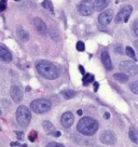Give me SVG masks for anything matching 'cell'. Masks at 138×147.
Segmentation results:
<instances>
[{
	"label": "cell",
	"mask_w": 138,
	"mask_h": 147,
	"mask_svg": "<svg viewBox=\"0 0 138 147\" xmlns=\"http://www.w3.org/2000/svg\"><path fill=\"white\" fill-rule=\"evenodd\" d=\"M36 68L39 75L48 80H54L58 78L60 76V69L57 68L55 64L49 61H39L36 64Z\"/></svg>",
	"instance_id": "1"
},
{
	"label": "cell",
	"mask_w": 138,
	"mask_h": 147,
	"mask_svg": "<svg viewBox=\"0 0 138 147\" xmlns=\"http://www.w3.org/2000/svg\"><path fill=\"white\" fill-rule=\"evenodd\" d=\"M98 128H99L98 121L95 120L94 118H91V117L81 118L80 121L78 122V125H77L78 132H80L83 135H88V136L94 135L97 132Z\"/></svg>",
	"instance_id": "2"
},
{
	"label": "cell",
	"mask_w": 138,
	"mask_h": 147,
	"mask_svg": "<svg viewBox=\"0 0 138 147\" xmlns=\"http://www.w3.org/2000/svg\"><path fill=\"white\" fill-rule=\"evenodd\" d=\"M51 107L52 103L46 98H38L30 103V109L37 114H44L51 109Z\"/></svg>",
	"instance_id": "3"
},
{
	"label": "cell",
	"mask_w": 138,
	"mask_h": 147,
	"mask_svg": "<svg viewBox=\"0 0 138 147\" xmlns=\"http://www.w3.org/2000/svg\"><path fill=\"white\" fill-rule=\"evenodd\" d=\"M31 119V113L26 106L21 105L16 110V120L21 127H27Z\"/></svg>",
	"instance_id": "4"
},
{
	"label": "cell",
	"mask_w": 138,
	"mask_h": 147,
	"mask_svg": "<svg viewBox=\"0 0 138 147\" xmlns=\"http://www.w3.org/2000/svg\"><path fill=\"white\" fill-rule=\"evenodd\" d=\"M119 68L122 73L126 74L127 76H135L138 73V66L132 61H123L119 65Z\"/></svg>",
	"instance_id": "5"
},
{
	"label": "cell",
	"mask_w": 138,
	"mask_h": 147,
	"mask_svg": "<svg viewBox=\"0 0 138 147\" xmlns=\"http://www.w3.org/2000/svg\"><path fill=\"white\" fill-rule=\"evenodd\" d=\"M132 12H133V7L131 5H126L124 7H122L121 10L119 11V13L117 14V16H115V23H126L129 21Z\"/></svg>",
	"instance_id": "6"
},
{
	"label": "cell",
	"mask_w": 138,
	"mask_h": 147,
	"mask_svg": "<svg viewBox=\"0 0 138 147\" xmlns=\"http://www.w3.org/2000/svg\"><path fill=\"white\" fill-rule=\"evenodd\" d=\"M79 13L83 16H88L95 11L94 9V2L92 0H82L78 5Z\"/></svg>",
	"instance_id": "7"
},
{
	"label": "cell",
	"mask_w": 138,
	"mask_h": 147,
	"mask_svg": "<svg viewBox=\"0 0 138 147\" xmlns=\"http://www.w3.org/2000/svg\"><path fill=\"white\" fill-rule=\"evenodd\" d=\"M113 16H115L113 10H111V9L104 10V11L99 14V16H98V22H99V24L102 25V26H107V25L110 24Z\"/></svg>",
	"instance_id": "8"
},
{
	"label": "cell",
	"mask_w": 138,
	"mask_h": 147,
	"mask_svg": "<svg viewBox=\"0 0 138 147\" xmlns=\"http://www.w3.org/2000/svg\"><path fill=\"white\" fill-rule=\"evenodd\" d=\"M100 142L102 144H106V145H113L117 142V138H115V133L112 131H104L100 135Z\"/></svg>",
	"instance_id": "9"
},
{
	"label": "cell",
	"mask_w": 138,
	"mask_h": 147,
	"mask_svg": "<svg viewBox=\"0 0 138 147\" xmlns=\"http://www.w3.org/2000/svg\"><path fill=\"white\" fill-rule=\"evenodd\" d=\"M74 117L71 111H66V113H64V114L62 115L60 123H62V125H63L64 128H66V129L70 128V127L72 125V123H74Z\"/></svg>",
	"instance_id": "10"
},
{
	"label": "cell",
	"mask_w": 138,
	"mask_h": 147,
	"mask_svg": "<svg viewBox=\"0 0 138 147\" xmlns=\"http://www.w3.org/2000/svg\"><path fill=\"white\" fill-rule=\"evenodd\" d=\"M10 94L11 97L15 103H19V102L23 100V91L22 89L17 86H12L11 90H10Z\"/></svg>",
	"instance_id": "11"
},
{
	"label": "cell",
	"mask_w": 138,
	"mask_h": 147,
	"mask_svg": "<svg viewBox=\"0 0 138 147\" xmlns=\"http://www.w3.org/2000/svg\"><path fill=\"white\" fill-rule=\"evenodd\" d=\"M33 26H35V29L37 30L39 34L41 35H44L48 32V27H46V24L42 21L41 18H36L33 20Z\"/></svg>",
	"instance_id": "12"
},
{
	"label": "cell",
	"mask_w": 138,
	"mask_h": 147,
	"mask_svg": "<svg viewBox=\"0 0 138 147\" xmlns=\"http://www.w3.org/2000/svg\"><path fill=\"white\" fill-rule=\"evenodd\" d=\"M13 59V56L5 46H1L0 45V61L5 62V63H10Z\"/></svg>",
	"instance_id": "13"
},
{
	"label": "cell",
	"mask_w": 138,
	"mask_h": 147,
	"mask_svg": "<svg viewBox=\"0 0 138 147\" xmlns=\"http://www.w3.org/2000/svg\"><path fill=\"white\" fill-rule=\"evenodd\" d=\"M100 59H101V63L102 65L105 66V68L107 70H111V69L113 68V66H112V62H111V59H110V55L109 53L107 52V51H104L100 55Z\"/></svg>",
	"instance_id": "14"
},
{
	"label": "cell",
	"mask_w": 138,
	"mask_h": 147,
	"mask_svg": "<svg viewBox=\"0 0 138 147\" xmlns=\"http://www.w3.org/2000/svg\"><path fill=\"white\" fill-rule=\"evenodd\" d=\"M110 0H95L94 1V9L95 11H104L109 5Z\"/></svg>",
	"instance_id": "15"
},
{
	"label": "cell",
	"mask_w": 138,
	"mask_h": 147,
	"mask_svg": "<svg viewBox=\"0 0 138 147\" xmlns=\"http://www.w3.org/2000/svg\"><path fill=\"white\" fill-rule=\"evenodd\" d=\"M16 32H17V36H19L21 41L26 42V41L29 40V34H28V32L24 30V29H22V28H19Z\"/></svg>",
	"instance_id": "16"
},
{
	"label": "cell",
	"mask_w": 138,
	"mask_h": 147,
	"mask_svg": "<svg viewBox=\"0 0 138 147\" xmlns=\"http://www.w3.org/2000/svg\"><path fill=\"white\" fill-rule=\"evenodd\" d=\"M113 78H115L117 81H119V82H121V83H125L129 81V76L124 73L115 74V75H113Z\"/></svg>",
	"instance_id": "17"
},
{
	"label": "cell",
	"mask_w": 138,
	"mask_h": 147,
	"mask_svg": "<svg viewBox=\"0 0 138 147\" xmlns=\"http://www.w3.org/2000/svg\"><path fill=\"white\" fill-rule=\"evenodd\" d=\"M42 127H43V129L46 131V133H49V134H51L52 132L55 131L54 125H53L52 122H50V121H43V122H42Z\"/></svg>",
	"instance_id": "18"
},
{
	"label": "cell",
	"mask_w": 138,
	"mask_h": 147,
	"mask_svg": "<svg viewBox=\"0 0 138 147\" xmlns=\"http://www.w3.org/2000/svg\"><path fill=\"white\" fill-rule=\"evenodd\" d=\"M62 95L66 100H70V98L76 96V92L74 90H65V91L62 92Z\"/></svg>",
	"instance_id": "19"
},
{
	"label": "cell",
	"mask_w": 138,
	"mask_h": 147,
	"mask_svg": "<svg viewBox=\"0 0 138 147\" xmlns=\"http://www.w3.org/2000/svg\"><path fill=\"white\" fill-rule=\"evenodd\" d=\"M82 81L84 86H88V83H91L94 81V76H93L92 74H85L82 79Z\"/></svg>",
	"instance_id": "20"
},
{
	"label": "cell",
	"mask_w": 138,
	"mask_h": 147,
	"mask_svg": "<svg viewBox=\"0 0 138 147\" xmlns=\"http://www.w3.org/2000/svg\"><path fill=\"white\" fill-rule=\"evenodd\" d=\"M129 138H131V141L138 145V134L136 133V131H135L134 129H131V130H129Z\"/></svg>",
	"instance_id": "21"
},
{
	"label": "cell",
	"mask_w": 138,
	"mask_h": 147,
	"mask_svg": "<svg viewBox=\"0 0 138 147\" xmlns=\"http://www.w3.org/2000/svg\"><path fill=\"white\" fill-rule=\"evenodd\" d=\"M125 52H126V54L129 55L131 59H133L134 61L136 60V54H135V52H134L133 48H131V47H126V48H125Z\"/></svg>",
	"instance_id": "22"
},
{
	"label": "cell",
	"mask_w": 138,
	"mask_h": 147,
	"mask_svg": "<svg viewBox=\"0 0 138 147\" xmlns=\"http://www.w3.org/2000/svg\"><path fill=\"white\" fill-rule=\"evenodd\" d=\"M129 89H131V91L133 92L134 94H138V80H136V81H134V82L131 83Z\"/></svg>",
	"instance_id": "23"
},
{
	"label": "cell",
	"mask_w": 138,
	"mask_h": 147,
	"mask_svg": "<svg viewBox=\"0 0 138 147\" xmlns=\"http://www.w3.org/2000/svg\"><path fill=\"white\" fill-rule=\"evenodd\" d=\"M42 7L46 8V9H48L49 11H51V12L53 13V5H52L50 0H44V1L42 2Z\"/></svg>",
	"instance_id": "24"
},
{
	"label": "cell",
	"mask_w": 138,
	"mask_h": 147,
	"mask_svg": "<svg viewBox=\"0 0 138 147\" xmlns=\"http://www.w3.org/2000/svg\"><path fill=\"white\" fill-rule=\"evenodd\" d=\"M76 48H77V50H78V51H80V52H83V51H84V49H85L84 42L78 41V42H77V46H76Z\"/></svg>",
	"instance_id": "25"
},
{
	"label": "cell",
	"mask_w": 138,
	"mask_h": 147,
	"mask_svg": "<svg viewBox=\"0 0 138 147\" xmlns=\"http://www.w3.org/2000/svg\"><path fill=\"white\" fill-rule=\"evenodd\" d=\"M133 30L135 32V35L138 37V18H136L135 22L133 23Z\"/></svg>",
	"instance_id": "26"
},
{
	"label": "cell",
	"mask_w": 138,
	"mask_h": 147,
	"mask_svg": "<svg viewBox=\"0 0 138 147\" xmlns=\"http://www.w3.org/2000/svg\"><path fill=\"white\" fill-rule=\"evenodd\" d=\"M46 147H65L63 144H60V143H56V142H51L49 143Z\"/></svg>",
	"instance_id": "27"
},
{
	"label": "cell",
	"mask_w": 138,
	"mask_h": 147,
	"mask_svg": "<svg viewBox=\"0 0 138 147\" xmlns=\"http://www.w3.org/2000/svg\"><path fill=\"white\" fill-rule=\"evenodd\" d=\"M5 7H7V0H1V2H0V12L3 11L5 9Z\"/></svg>",
	"instance_id": "28"
},
{
	"label": "cell",
	"mask_w": 138,
	"mask_h": 147,
	"mask_svg": "<svg viewBox=\"0 0 138 147\" xmlns=\"http://www.w3.org/2000/svg\"><path fill=\"white\" fill-rule=\"evenodd\" d=\"M15 134H16V136H17V138H19V140H21V141L24 138V133L22 132V131H16V132H15Z\"/></svg>",
	"instance_id": "29"
},
{
	"label": "cell",
	"mask_w": 138,
	"mask_h": 147,
	"mask_svg": "<svg viewBox=\"0 0 138 147\" xmlns=\"http://www.w3.org/2000/svg\"><path fill=\"white\" fill-rule=\"evenodd\" d=\"M50 135L54 136V138H60V135H62V133H60V131H54V132H52V133H51Z\"/></svg>",
	"instance_id": "30"
},
{
	"label": "cell",
	"mask_w": 138,
	"mask_h": 147,
	"mask_svg": "<svg viewBox=\"0 0 138 147\" xmlns=\"http://www.w3.org/2000/svg\"><path fill=\"white\" fill-rule=\"evenodd\" d=\"M115 52H118L119 54H122V53H123V50H122V47H121V46L115 47Z\"/></svg>",
	"instance_id": "31"
},
{
	"label": "cell",
	"mask_w": 138,
	"mask_h": 147,
	"mask_svg": "<svg viewBox=\"0 0 138 147\" xmlns=\"http://www.w3.org/2000/svg\"><path fill=\"white\" fill-rule=\"evenodd\" d=\"M36 132H35V133H33V132H31V134H30V136H29V140H30V141H31V142H33V141H35V140H36V136H35V138H33V135H36Z\"/></svg>",
	"instance_id": "32"
},
{
	"label": "cell",
	"mask_w": 138,
	"mask_h": 147,
	"mask_svg": "<svg viewBox=\"0 0 138 147\" xmlns=\"http://www.w3.org/2000/svg\"><path fill=\"white\" fill-rule=\"evenodd\" d=\"M10 145H11V146L12 147H15V146H21V145H19V142H11V144H10Z\"/></svg>",
	"instance_id": "33"
},
{
	"label": "cell",
	"mask_w": 138,
	"mask_h": 147,
	"mask_svg": "<svg viewBox=\"0 0 138 147\" xmlns=\"http://www.w3.org/2000/svg\"><path fill=\"white\" fill-rule=\"evenodd\" d=\"M98 87H99V83L98 82H94V91L96 92L98 90Z\"/></svg>",
	"instance_id": "34"
},
{
	"label": "cell",
	"mask_w": 138,
	"mask_h": 147,
	"mask_svg": "<svg viewBox=\"0 0 138 147\" xmlns=\"http://www.w3.org/2000/svg\"><path fill=\"white\" fill-rule=\"evenodd\" d=\"M104 117H105V119H109V118H110V114H109V113H105Z\"/></svg>",
	"instance_id": "35"
},
{
	"label": "cell",
	"mask_w": 138,
	"mask_h": 147,
	"mask_svg": "<svg viewBox=\"0 0 138 147\" xmlns=\"http://www.w3.org/2000/svg\"><path fill=\"white\" fill-rule=\"evenodd\" d=\"M134 46H135V48H136V50L138 51V40L134 41Z\"/></svg>",
	"instance_id": "36"
},
{
	"label": "cell",
	"mask_w": 138,
	"mask_h": 147,
	"mask_svg": "<svg viewBox=\"0 0 138 147\" xmlns=\"http://www.w3.org/2000/svg\"><path fill=\"white\" fill-rule=\"evenodd\" d=\"M79 69H80V71H81V73L84 75V68H83L82 66H79Z\"/></svg>",
	"instance_id": "37"
},
{
	"label": "cell",
	"mask_w": 138,
	"mask_h": 147,
	"mask_svg": "<svg viewBox=\"0 0 138 147\" xmlns=\"http://www.w3.org/2000/svg\"><path fill=\"white\" fill-rule=\"evenodd\" d=\"M78 115H82V110H81V109L78 110Z\"/></svg>",
	"instance_id": "38"
},
{
	"label": "cell",
	"mask_w": 138,
	"mask_h": 147,
	"mask_svg": "<svg viewBox=\"0 0 138 147\" xmlns=\"http://www.w3.org/2000/svg\"><path fill=\"white\" fill-rule=\"evenodd\" d=\"M21 147H27V145H26V144H24V145H22Z\"/></svg>",
	"instance_id": "39"
},
{
	"label": "cell",
	"mask_w": 138,
	"mask_h": 147,
	"mask_svg": "<svg viewBox=\"0 0 138 147\" xmlns=\"http://www.w3.org/2000/svg\"><path fill=\"white\" fill-rule=\"evenodd\" d=\"M14 1H21V0H14Z\"/></svg>",
	"instance_id": "40"
},
{
	"label": "cell",
	"mask_w": 138,
	"mask_h": 147,
	"mask_svg": "<svg viewBox=\"0 0 138 147\" xmlns=\"http://www.w3.org/2000/svg\"><path fill=\"white\" fill-rule=\"evenodd\" d=\"M0 116H1V110H0Z\"/></svg>",
	"instance_id": "41"
},
{
	"label": "cell",
	"mask_w": 138,
	"mask_h": 147,
	"mask_svg": "<svg viewBox=\"0 0 138 147\" xmlns=\"http://www.w3.org/2000/svg\"><path fill=\"white\" fill-rule=\"evenodd\" d=\"M0 131H1V128H0Z\"/></svg>",
	"instance_id": "42"
}]
</instances>
